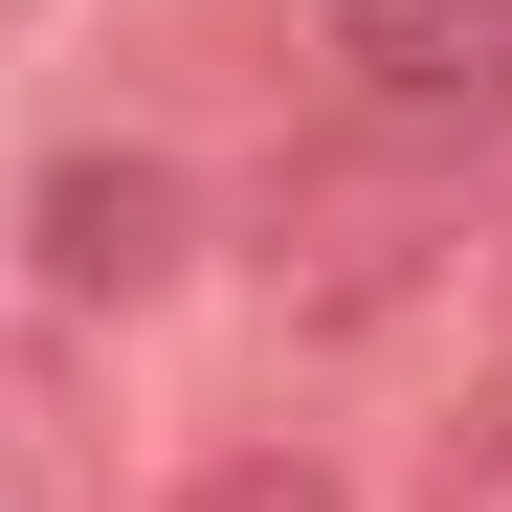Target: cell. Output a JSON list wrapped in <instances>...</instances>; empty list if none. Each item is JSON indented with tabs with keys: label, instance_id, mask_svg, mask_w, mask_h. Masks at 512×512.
<instances>
[{
	"label": "cell",
	"instance_id": "obj_1",
	"mask_svg": "<svg viewBox=\"0 0 512 512\" xmlns=\"http://www.w3.org/2000/svg\"><path fill=\"white\" fill-rule=\"evenodd\" d=\"M179 245H201V201H179V156H156V134H67L45 179H23V268H45V312H156V290H179Z\"/></svg>",
	"mask_w": 512,
	"mask_h": 512
},
{
	"label": "cell",
	"instance_id": "obj_2",
	"mask_svg": "<svg viewBox=\"0 0 512 512\" xmlns=\"http://www.w3.org/2000/svg\"><path fill=\"white\" fill-rule=\"evenodd\" d=\"M0 512H112V379L67 312H0Z\"/></svg>",
	"mask_w": 512,
	"mask_h": 512
},
{
	"label": "cell",
	"instance_id": "obj_3",
	"mask_svg": "<svg viewBox=\"0 0 512 512\" xmlns=\"http://www.w3.org/2000/svg\"><path fill=\"white\" fill-rule=\"evenodd\" d=\"M334 67L401 134H468V112H512V0H334Z\"/></svg>",
	"mask_w": 512,
	"mask_h": 512
},
{
	"label": "cell",
	"instance_id": "obj_4",
	"mask_svg": "<svg viewBox=\"0 0 512 512\" xmlns=\"http://www.w3.org/2000/svg\"><path fill=\"white\" fill-rule=\"evenodd\" d=\"M290 245H312V268H290V312H312V334H379V312L423 290V245H446V223H423V201H379V179H312V201H290Z\"/></svg>",
	"mask_w": 512,
	"mask_h": 512
},
{
	"label": "cell",
	"instance_id": "obj_5",
	"mask_svg": "<svg viewBox=\"0 0 512 512\" xmlns=\"http://www.w3.org/2000/svg\"><path fill=\"white\" fill-rule=\"evenodd\" d=\"M179 512H357V490H334V446H290V423H268V446H223Z\"/></svg>",
	"mask_w": 512,
	"mask_h": 512
},
{
	"label": "cell",
	"instance_id": "obj_6",
	"mask_svg": "<svg viewBox=\"0 0 512 512\" xmlns=\"http://www.w3.org/2000/svg\"><path fill=\"white\" fill-rule=\"evenodd\" d=\"M423 512H512V379L446 401V446H423Z\"/></svg>",
	"mask_w": 512,
	"mask_h": 512
},
{
	"label": "cell",
	"instance_id": "obj_7",
	"mask_svg": "<svg viewBox=\"0 0 512 512\" xmlns=\"http://www.w3.org/2000/svg\"><path fill=\"white\" fill-rule=\"evenodd\" d=\"M490 357H512V223H490Z\"/></svg>",
	"mask_w": 512,
	"mask_h": 512
},
{
	"label": "cell",
	"instance_id": "obj_8",
	"mask_svg": "<svg viewBox=\"0 0 512 512\" xmlns=\"http://www.w3.org/2000/svg\"><path fill=\"white\" fill-rule=\"evenodd\" d=\"M0 23H45V0H0Z\"/></svg>",
	"mask_w": 512,
	"mask_h": 512
}]
</instances>
